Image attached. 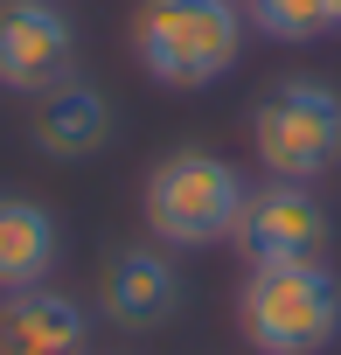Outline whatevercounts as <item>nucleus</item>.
I'll return each mask as SVG.
<instances>
[{
	"label": "nucleus",
	"mask_w": 341,
	"mask_h": 355,
	"mask_svg": "<svg viewBox=\"0 0 341 355\" xmlns=\"http://www.w3.org/2000/svg\"><path fill=\"white\" fill-rule=\"evenodd\" d=\"M244 8L237 0H139L132 8V56L167 91H209L244 56Z\"/></svg>",
	"instance_id": "nucleus-1"
},
{
	"label": "nucleus",
	"mask_w": 341,
	"mask_h": 355,
	"mask_svg": "<svg viewBox=\"0 0 341 355\" xmlns=\"http://www.w3.org/2000/svg\"><path fill=\"white\" fill-rule=\"evenodd\" d=\"M237 327L258 355H327L341 341V279L306 265H251L237 286Z\"/></svg>",
	"instance_id": "nucleus-2"
},
{
	"label": "nucleus",
	"mask_w": 341,
	"mask_h": 355,
	"mask_svg": "<svg viewBox=\"0 0 341 355\" xmlns=\"http://www.w3.org/2000/svg\"><path fill=\"white\" fill-rule=\"evenodd\" d=\"M244 209V174L209 146H175L146 174V230L167 251H216L230 244Z\"/></svg>",
	"instance_id": "nucleus-3"
},
{
	"label": "nucleus",
	"mask_w": 341,
	"mask_h": 355,
	"mask_svg": "<svg viewBox=\"0 0 341 355\" xmlns=\"http://www.w3.org/2000/svg\"><path fill=\"white\" fill-rule=\"evenodd\" d=\"M251 146L279 182H320L341 167V91L320 77H286L251 112Z\"/></svg>",
	"instance_id": "nucleus-4"
},
{
	"label": "nucleus",
	"mask_w": 341,
	"mask_h": 355,
	"mask_svg": "<svg viewBox=\"0 0 341 355\" xmlns=\"http://www.w3.org/2000/svg\"><path fill=\"white\" fill-rule=\"evenodd\" d=\"M327 202L313 196V182H258L244 189V209H237V230L230 244L251 258V265H306V258H327Z\"/></svg>",
	"instance_id": "nucleus-5"
},
{
	"label": "nucleus",
	"mask_w": 341,
	"mask_h": 355,
	"mask_svg": "<svg viewBox=\"0 0 341 355\" xmlns=\"http://www.w3.org/2000/svg\"><path fill=\"white\" fill-rule=\"evenodd\" d=\"M77 77V28L56 0H0V91L42 98Z\"/></svg>",
	"instance_id": "nucleus-6"
},
{
	"label": "nucleus",
	"mask_w": 341,
	"mask_h": 355,
	"mask_svg": "<svg viewBox=\"0 0 341 355\" xmlns=\"http://www.w3.org/2000/svg\"><path fill=\"white\" fill-rule=\"evenodd\" d=\"M175 306H182V272H175L167 251L139 244V251H112L105 258V272H98V313L112 327L146 334V327H160Z\"/></svg>",
	"instance_id": "nucleus-7"
},
{
	"label": "nucleus",
	"mask_w": 341,
	"mask_h": 355,
	"mask_svg": "<svg viewBox=\"0 0 341 355\" xmlns=\"http://www.w3.org/2000/svg\"><path fill=\"white\" fill-rule=\"evenodd\" d=\"M91 320L70 293L28 286V293H0V355H84Z\"/></svg>",
	"instance_id": "nucleus-8"
},
{
	"label": "nucleus",
	"mask_w": 341,
	"mask_h": 355,
	"mask_svg": "<svg viewBox=\"0 0 341 355\" xmlns=\"http://www.w3.org/2000/svg\"><path fill=\"white\" fill-rule=\"evenodd\" d=\"M105 139H112V105H105L98 84L70 77V84H56V91L35 98V146H42V153L84 160V153H98Z\"/></svg>",
	"instance_id": "nucleus-9"
},
{
	"label": "nucleus",
	"mask_w": 341,
	"mask_h": 355,
	"mask_svg": "<svg viewBox=\"0 0 341 355\" xmlns=\"http://www.w3.org/2000/svg\"><path fill=\"white\" fill-rule=\"evenodd\" d=\"M63 237H56V216L28 196H0V293H28V286H49V265H56Z\"/></svg>",
	"instance_id": "nucleus-10"
},
{
	"label": "nucleus",
	"mask_w": 341,
	"mask_h": 355,
	"mask_svg": "<svg viewBox=\"0 0 341 355\" xmlns=\"http://www.w3.org/2000/svg\"><path fill=\"white\" fill-rule=\"evenodd\" d=\"M237 8L272 42H320L334 28V0H237Z\"/></svg>",
	"instance_id": "nucleus-11"
},
{
	"label": "nucleus",
	"mask_w": 341,
	"mask_h": 355,
	"mask_svg": "<svg viewBox=\"0 0 341 355\" xmlns=\"http://www.w3.org/2000/svg\"><path fill=\"white\" fill-rule=\"evenodd\" d=\"M334 28H341V0H334Z\"/></svg>",
	"instance_id": "nucleus-12"
}]
</instances>
